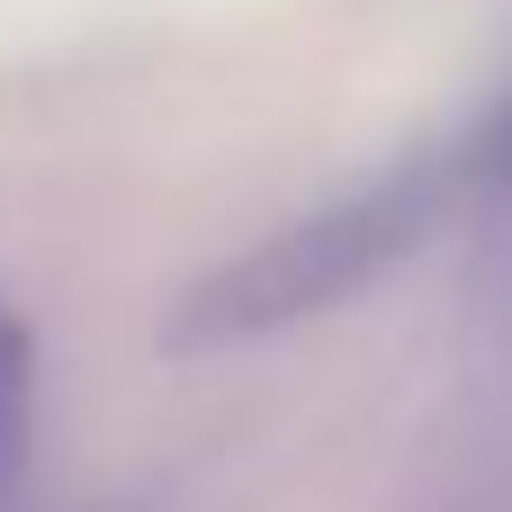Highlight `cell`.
I'll return each mask as SVG.
<instances>
[{
    "mask_svg": "<svg viewBox=\"0 0 512 512\" xmlns=\"http://www.w3.org/2000/svg\"><path fill=\"white\" fill-rule=\"evenodd\" d=\"M27 459H36V324L0 297V512L27 504Z\"/></svg>",
    "mask_w": 512,
    "mask_h": 512,
    "instance_id": "obj_2",
    "label": "cell"
},
{
    "mask_svg": "<svg viewBox=\"0 0 512 512\" xmlns=\"http://www.w3.org/2000/svg\"><path fill=\"white\" fill-rule=\"evenodd\" d=\"M468 153H477V207H504L512 216V99L486 126H468Z\"/></svg>",
    "mask_w": 512,
    "mask_h": 512,
    "instance_id": "obj_3",
    "label": "cell"
},
{
    "mask_svg": "<svg viewBox=\"0 0 512 512\" xmlns=\"http://www.w3.org/2000/svg\"><path fill=\"white\" fill-rule=\"evenodd\" d=\"M459 198H477V153L468 135L459 144H432L360 189H342L333 207L261 234L252 252L216 261L162 324V351H243V342H270V333H297L333 306H351L369 279H387Z\"/></svg>",
    "mask_w": 512,
    "mask_h": 512,
    "instance_id": "obj_1",
    "label": "cell"
}]
</instances>
